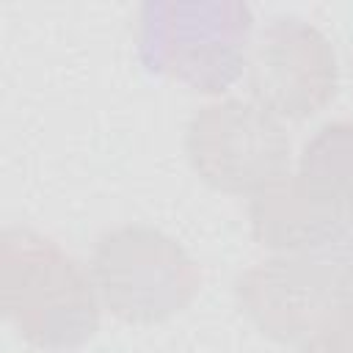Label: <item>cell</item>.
<instances>
[{
	"instance_id": "cell-1",
	"label": "cell",
	"mask_w": 353,
	"mask_h": 353,
	"mask_svg": "<svg viewBox=\"0 0 353 353\" xmlns=\"http://www.w3.org/2000/svg\"><path fill=\"white\" fill-rule=\"evenodd\" d=\"M0 306L41 350H74L99 331L94 279L55 240L25 226L0 234Z\"/></svg>"
},
{
	"instance_id": "cell-2",
	"label": "cell",
	"mask_w": 353,
	"mask_h": 353,
	"mask_svg": "<svg viewBox=\"0 0 353 353\" xmlns=\"http://www.w3.org/2000/svg\"><path fill=\"white\" fill-rule=\"evenodd\" d=\"M251 8L234 0L146 3L138 52L149 72L168 74L201 94L226 91L248 63Z\"/></svg>"
},
{
	"instance_id": "cell-3",
	"label": "cell",
	"mask_w": 353,
	"mask_h": 353,
	"mask_svg": "<svg viewBox=\"0 0 353 353\" xmlns=\"http://www.w3.org/2000/svg\"><path fill=\"white\" fill-rule=\"evenodd\" d=\"M99 301L124 323L152 325L182 312L201 273L188 251L160 229L127 223L99 234L91 254Z\"/></svg>"
},
{
	"instance_id": "cell-4",
	"label": "cell",
	"mask_w": 353,
	"mask_h": 353,
	"mask_svg": "<svg viewBox=\"0 0 353 353\" xmlns=\"http://www.w3.org/2000/svg\"><path fill=\"white\" fill-rule=\"evenodd\" d=\"M243 314L270 339L312 336L353 303V259L342 254H276L234 281Z\"/></svg>"
},
{
	"instance_id": "cell-5",
	"label": "cell",
	"mask_w": 353,
	"mask_h": 353,
	"mask_svg": "<svg viewBox=\"0 0 353 353\" xmlns=\"http://www.w3.org/2000/svg\"><path fill=\"white\" fill-rule=\"evenodd\" d=\"M193 171L215 190L256 193L290 168V135L256 102L221 99L199 108L185 132Z\"/></svg>"
},
{
	"instance_id": "cell-6",
	"label": "cell",
	"mask_w": 353,
	"mask_h": 353,
	"mask_svg": "<svg viewBox=\"0 0 353 353\" xmlns=\"http://www.w3.org/2000/svg\"><path fill=\"white\" fill-rule=\"evenodd\" d=\"M254 102L276 119L303 121L336 97V55L328 36L301 17H273L248 50Z\"/></svg>"
},
{
	"instance_id": "cell-7",
	"label": "cell",
	"mask_w": 353,
	"mask_h": 353,
	"mask_svg": "<svg viewBox=\"0 0 353 353\" xmlns=\"http://www.w3.org/2000/svg\"><path fill=\"white\" fill-rule=\"evenodd\" d=\"M345 204L314 193L290 171L248 201L254 240L276 254H339ZM345 256V254H342Z\"/></svg>"
},
{
	"instance_id": "cell-8",
	"label": "cell",
	"mask_w": 353,
	"mask_h": 353,
	"mask_svg": "<svg viewBox=\"0 0 353 353\" xmlns=\"http://www.w3.org/2000/svg\"><path fill=\"white\" fill-rule=\"evenodd\" d=\"M298 176L328 201H353V121L323 124L303 143Z\"/></svg>"
},
{
	"instance_id": "cell-9",
	"label": "cell",
	"mask_w": 353,
	"mask_h": 353,
	"mask_svg": "<svg viewBox=\"0 0 353 353\" xmlns=\"http://www.w3.org/2000/svg\"><path fill=\"white\" fill-rule=\"evenodd\" d=\"M298 353H353V303L306 336Z\"/></svg>"
},
{
	"instance_id": "cell-10",
	"label": "cell",
	"mask_w": 353,
	"mask_h": 353,
	"mask_svg": "<svg viewBox=\"0 0 353 353\" xmlns=\"http://www.w3.org/2000/svg\"><path fill=\"white\" fill-rule=\"evenodd\" d=\"M339 254L353 259V201L345 204L342 210V232H339Z\"/></svg>"
}]
</instances>
